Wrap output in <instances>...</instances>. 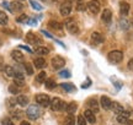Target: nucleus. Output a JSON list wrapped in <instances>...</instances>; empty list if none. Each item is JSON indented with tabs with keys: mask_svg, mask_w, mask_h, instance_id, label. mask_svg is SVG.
I'll list each match as a JSON object with an SVG mask.
<instances>
[{
	"mask_svg": "<svg viewBox=\"0 0 133 125\" xmlns=\"http://www.w3.org/2000/svg\"><path fill=\"white\" fill-rule=\"evenodd\" d=\"M64 124H65V125H74V124H75V118L69 114V115L65 118V121H64Z\"/></svg>",
	"mask_w": 133,
	"mask_h": 125,
	"instance_id": "obj_33",
	"label": "nucleus"
},
{
	"mask_svg": "<svg viewBox=\"0 0 133 125\" xmlns=\"http://www.w3.org/2000/svg\"><path fill=\"white\" fill-rule=\"evenodd\" d=\"M131 25L133 26V16H132V20H131Z\"/></svg>",
	"mask_w": 133,
	"mask_h": 125,
	"instance_id": "obj_49",
	"label": "nucleus"
},
{
	"mask_svg": "<svg viewBox=\"0 0 133 125\" xmlns=\"http://www.w3.org/2000/svg\"><path fill=\"white\" fill-rule=\"evenodd\" d=\"M88 107H89V109H90L92 113H97L99 112V104H97V101L94 99V98H91L88 101Z\"/></svg>",
	"mask_w": 133,
	"mask_h": 125,
	"instance_id": "obj_17",
	"label": "nucleus"
},
{
	"mask_svg": "<svg viewBox=\"0 0 133 125\" xmlns=\"http://www.w3.org/2000/svg\"><path fill=\"white\" fill-rule=\"evenodd\" d=\"M127 66H128L129 70H132V71H133V58L128 61V65H127Z\"/></svg>",
	"mask_w": 133,
	"mask_h": 125,
	"instance_id": "obj_44",
	"label": "nucleus"
},
{
	"mask_svg": "<svg viewBox=\"0 0 133 125\" xmlns=\"http://www.w3.org/2000/svg\"><path fill=\"white\" fill-rule=\"evenodd\" d=\"M129 10H131V6L127 1H121L119 3V12L122 16H127L129 14Z\"/></svg>",
	"mask_w": 133,
	"mask_h": 125,
	"instance_id": "obj_12",
	"label": "nucleus"
},
{
	"mask_svg": "<svg viewBox=\"0 0 133 125\" xmlns=\"http://www.w3.org/2000/svg\"><path fill=\"white\" fill-rule=\"evenodd\" d=\"M89 86H91V80H89V79H88V81L84 82V83L81 85V88H86V87H89Z\"/></svg>",
	"mask_w": 133,
	"mask_h": 125,
	"instance_id": "obj_42",
	"label": "nucleus"
},
{
	"mask_svg": "<svg viewBox=\"0 0 133 125\" xmlns=\"http://www.w3.org/2000/svg\"><path fill=\"white\" fill-rule=\"evenodd\" d=\"M76 121H78V125H86V119L84 118V115H79L78 116V119H76Z\"/></svg>",
	"mask_w": 133,
	"mask_h": 125,
	"instance_id": "obj_37",
	"label": "nucleus"
},
{
	"mask_svg": "<svg viewBox=\"0 0 133 125\" xmlns=\"http://www.w3.org/2000/svg\"><path fill=\"white\" fill-rule=\"evenodd\" d=\"M84 118H85L86 121H88V123H90V124H94V123L96 121L95 114H94L90 109H86V111L84 112Z\"/></svg>",
	"mask_w": 133,
	"mask_h": 125,
	"instance_id": "obj_16",
	"label": "nucleus"
},
{
	"mask_svg": "<svg viewBox=\"0 0 133 125\" xmlns=\"http://www.w3.org/2000/svg\"><path fill=\"white\" fill-rule=\"evenodd\" d=\"M129 115H131V112L129 111H126V109H123V112H121L118 115H117V121H118L119 124H126V121L128 120Z\"/></svg>",
	"mask_w": 133,
	"mask_h": 125,
	"instance_id": "obj_10",
	"label": "nucleus"
},
{
	"mask_svg": "<svg viewBox=\"0 0 133 125\" xmlns=\"http://www.w3.org/2000/svg\"><path fill=\"white\" fill-rule=\"evenodd\" d=\"M24 9V5L21 4L20 1H11L9 4V10L11 12H16V11H21Z\"/></svg>",
	"mask_w": 133,
	"mask_h": 125,
	"instance_id": "obj_13",
	"label": "nucleus"
},
{
	"mask_svg": "<svg viewBox=\"0 0 133 125\" xmlns=\"http://www.w3.org/2000/svg\"><path fill=\"white\" fill-rule=\"evenodd\" d=\"M25 70H26V72H27V75H32L33 74V67L31 64H25Z\"/></svg>",
	"mask_w": 133,
	"mask_h": 125,
	"instance_id": "obj_36",
	"label": "nucleus"
},
{
	"mask_svg": "<svg viewBox=\"0 0 133 125\" xmlns=\"http://www.w3.org/2000/svg\"><path fill=\"white\" fill-rule=\"evenodd\" d=\"M26 41H27V43L30 44H39V43H42V39L41 38H38L37 36L35 33H32V32H29V33L26 34Z\"/></svg>",
	"mask_w": 133,
	"mask_h": 125,
	"instance_id": "obj_11",
	"label": "nucleus"
},
{
	"mask_svg": "<svg viewBox=\"0 0 133 125\" xmlns=\"http://www.w3.org/2000/svg\"><path fill=\"white\" fill-rule=\"evenodd\" d=\"M4 71H5V74L8 75V76H12L14 77V75H15V70H14V67L12 66H10V65H6V66L4 67Z\"/></svg>",
	"mask_w": 133,
	"mask_h": 125,
	"instance_id": "obj_28",
	"label": "nucleus"
},
{
	"mask_svg": "<svg viewBox=\"0 0 133 125\" xmlns=\"http://www.w3.org/2000/svg\"><path fill=\"white\" fill-rule=\"evenodd\" d=\"M8 21H9V19H8V15L5 14L4 11H0V25H8Z\"/></svg>",
	"mask_w": 133,
	"mask_h": 125,
	"instance_id": "obj_29",
	"label": "nucleus"
},
{
	"mask_svg": "<svg viewBox=\"0 0 133 125\" xmlns=\"http://www.w3.org/2000/svg\"><path fill=\"white\" fill-rule=\"evenodd\" d=\"M33 64H35V66L37 67V69H42V67L46 66V60L43 58H36Z\"/></svg>",
	"mask_w": 133,
	"mask_h": 125,
	"instance_id": "obj_23",
	"label": "nucleus"
},
{
	"mask_svg": "<svg viewBox=\"0 0 133 125\" xmlns=\"http://www.w3.org/2000/svg\"><path fill=\"white\" fill-rule=\"evenodd\" d=\"M35 99H36V102H37V104H39V106H42V107L51 106V98H49L48 95H44V93H38V95H36Z\"/></svg>",
	"mask_w": 133,
	"mask_h": 125,
	"instance_id": "obj_3",
	"label": "nucleus"
},
{
	"mask_svg": "<svg viewBox=\"0 0 133 125\" xmlns=\"http://www.w3.org/2000/svg\"><path fill=\"white\" fill-rule=\"evenodd\" d=\"M53 1H54V3H58V1H61V0H53Z\"/></svg>",
	"mask_w": 133,
	"mask_h": 125,
	"instance_id": "obj_50",
	"label": "nucleus"
},
{
	"mask_svg": "<svg viewBox=\"0 0 133 125\" xmlns=\"http://www.w3.org/2000/svg\"><path fill=\"white\" fill-rule=\"evenodd\" d=\"M91 41L95 44H100L104 42V36L101 33H99V32H92L91 33Z\"/></svg>",
	"mask_w": 133,
	"mask_h": 125,
	"instance_id": "obj_18",
	"label": "nucleus"
},
{
	"mask_svg": "<svg viewBox=\"0 0 133 125\" xmlns=\"http://www.w3.org/2000/svg\"><path fill=\"white\" fill-rule=\"evenodd\" d=\"M100 103H101V107L104 108L105 111H109L110 107H111L112 101H111L107 96H102V97H101V99H100Z\"/></svg>",
	"mask_w": 133,
	"mask_h": 125,
	"instance_id": "obj_15",
	"label": "nucleus"
},
{
	"mask_svg": "<svg viewBox=\"0 0 133 125\" xmlns=\"http://www.w3.org/2000/svg\"><path fill=\"white\" fill-rule=\"evenodd\" d=\"M20 1H24V0H20Z\"/></svg>",
	"mask_w": 133,
	"mask_h": 125,
	"instance_id": "obj_51",
	"label": "nucleus"
},
{
	"mask_svg": "<svg viewBox=\"0 0 133 125\" xmlns=\"http://www.w3.org/2000/svg\"><path fill=\"white\" fill-rule=\"evenodd\" d=\"M11 58L16 60V61H22L24 60V55H22V53L20 50H12L11 52Z\"/></svg>",
	"mask_w": 133,
	"mask_h": 125,
	"instance_id": "obj_21",
	"label": "nucleus"
},
{
	"mask_svg": "<svg viewBox=\"0 0 133 125\" xmlns=\"http://www.w3.org/2000/svg\"><path fill=\"white\" fill-rule=\"evenodd\" d=\"M56 86H57V83L54 82V80H52V79L46 80V87H47V90H54Z\"/></svg>",
	"mask_w": 133,
	"mask_h": 125,
	"instance_id": "obj_26",
	"label": "nucleus"
},
{
	"mask_svg": "<svg viewBox=\"0 0 133 125\" xmlns=\"http://www.w3.org/2000/svg\"><path fill=\"white\" fill-rule=\"evenodd\" d=\"M16 102H17L21 107H25V106H27L29 99H27V97L26 96H19L17 98H16Z\"/></svg>",
	"mask_w": 133,
	"mask_h": 125,
	"instance_id": "obj_24",
	"label": "nucleus"
},
{
	"mask_svg": "<svg viewBox=\"0 0 133 125\" xmlns=\"http://www.w3.org/2000/svg\"><path fill=\"white\" fill-rule=\"evenodd\" d=\"M123 59V53L121 50H112L109 53V60L114 64H117V62H121Z\"/></svg>",
	"mask_w": 133,
	"mask_h": 125,
	"instance_id": "obj_4",
	"label": "nucleus"
},
{
	"mask_svg": "<svg viewBox=\"0 0 133 125\" xmlns=\"http://www.w3.org/2000/svg\"><path fill=\"white\" fill-rule=\"evenodd\" d=\"M27 20H29V17H27V16H26L25 14H22V15H20L19 17L16 19V21H17V22H20V24H22V22L27 21Z\"/></svg>",
	"mask_w": 133,
	"mask_h": 125,
	"instance_id": "obj_39",
	"label": "nucleus"
},
{
	"mask_svg": "<svg viewBox=\"0 0 133 125\" xmlns=\"http://www.w3.org/2000/svg\"><path fill=\"white\" fill-rule=\"evenodd\" d=\"M59 75L62 77H70L71 75H70V72L68 71V70H63V71H61L59 72Z\"/></svg>",
	"mask_w": 133,
	"mask_h": 125,
	"instance_id": "obj_40",
	"label": "nucleus"
},
{
	"mask_svg": "<svg viewBox=\"0 0 133 125\" xmlns=\"http://www.w3.org/2000/svg\"><path fill=\"white\" fill-rule=\"evenodd\" d=\"M46 77H47V74H46V71H41V72H39V74L37 75L36 80H37V82H43L44 80H47Z\"/></svg>",
	"mask_w": 133,
	"mask_h": 125,
	"instance_id": "obj_32",
	"label": "nucleus"
},
{
	"mask_svg": "<svg viewBox=\"0 0 133 125\" xmlns=\"http://www.w3.org/2000/svg\"><path fill=\"white\" fill-rule=\"evenodd\" d=\"M9 91H10V93H12V95H17L20 92V90H19V86H16V85H10L9 86Z\"/></svg>",
	"mask_w": 133,
	"mask_h": 125,
	"instance_id": "obj_34",
	"label": "nucleus"
},
{
	"mask_svg": "<svg viewBox=\"0 0 133 125\" xmlns=\"http://www.w3.org/2000/svg\"><path fill=\"white\" fill-rule=\"evenodd\" d=\"M124 125H133V120H127Z\"/></svg>",
	"mask_w": 133,
	"mask_h": 125,
	"instance_id": "obj_47",
	"label": "nucleus"
},
{
	"mask_svg": "<svg viewBox=\"0 0 133 125\" xmlns=\"http://www.w3.org/2000/svg\"><path fill=\"white\" fill-rule=\"evenodd\" d=\"M36 53L38 55H46V54L49 53V50H48L47 47H37L36 48Z\"/></svg>",
	"mask_w": 133,
	"mask_h": 125,
	"instance_id": "obj_27",
	"label": "nucleus"
},
{
	"mask_svg": "<svg viewBox=\"0 0 133 125\" xmlns=\"http://www.w3.org/2000/svg\"><path fill=\"white\" fill-rule=\"evenodd\" d=\"M51 108H52V111H54V112L65 111L66 104L62 101V99H61V98H57V97H54L52 101H51Z\"/></svg>",
	"mask_w": 133,
	"mask_h": 125,
	"instance_id": "obj_2",
	"label": "nucleus"
},
{
	"mask_svg": "<svg viewBox=\"0 0 133 125\" xmlns=\"http://www.w3.org/2000/svg\"><path fill=\"white\" fill-rule=\"evenodd\" d=\"M76 108H78L76 103H75V102H71V103H69V104H66L65 111H66V113H69L70 115H73V113H75Z\"/></svg>",
	"mask_w": 133,
	"mask_h": 125,
	"instance_id": "obj_22",
	"label": "nucleus"
},
{
	"mask_svg": "<svg viewBox=\"0 0 133 125\" xmlns=\"http://www.w3.org/2000/svg\"><path fill=\"white\" fill-rule=\"evenodd\" d=\"M110 109H111L112 112H115V113L119 114L121 112H123L124 108L121 106V104H119L118 102H112V103H111V107H110Z\"/></svg>",
	"mask_w": 133,
	"mask_h": 125,
	"instance_id": "obj_19",
	"label": "nucleus"
},
{
	"mask_svg": "<svg viewBox=\"0 0 133 125\" xmlns=\"http://www.w3.org/2000/svg\"><path fill=\"white\" fill-rule=\"evenodd\" d=\"M1 123H3V125H15L14 123L11 121V119H8V118L3 119V120H1Z\"/></svg>",
	"mask_w": 133,
	"mask_h": 125,
	"instance_id": "obj_41",
	"label": "nucleus"
},
{
	"mask_svg": "<svg viewBox=\"0 0 133 125\" xmlns=\"http://www.w3.org/2000/svg\"><path fill=\"white\" fill-rule=\"evenodd\" d=\"M20 48H22V49H26L27 52H30V53H32V50H31V49H30L29 47H27V45H20Z\"/></svg>",
	"mask_w": 133,
	"mask_h": 125,
	"instance_id": "obj_45",
	"label": "nucleus"
},
{
	"mask_svg": "<svg viewBox=\"0 0 133 125\" xmlns=\"http://www.w3.org/2000/svg\"><path fill=\"white\" fill-rule=\"evenodd\" d=\"M48 26H49L51 28L56 29V31H62V29H63V25L61 24L59 21H56V20H52V21H49Z\"/></svg>",
	"mask_w": 133,
	"mask_h": 125,
	"instance_id": "obj_20",
	"label": "nucleus"
},
{
	"mask_svg": "<svg viewBox=\"0 0 133 125\" xmlns=\"http://www.w3.org/2000/svg\"><path fill=\"white\" fill-rule=\"evenodd\" d=\"M8 103H9V106H10V107H12V106H15V104H16L17 102H16V99H15V98H9Z\"/></svg>",
	"mask_w": 133,
	"mask_h": 125,
	"instance_id": "obj_43",
	"label": "nucleus"
},
{
	"mask_svg": "<svg viewBox=\"0 0 133 125\" xmlns=\"http://www.w3.org/2000/svg\"><path fill=\"white\" fill-rule=\"evenodd\" d=\"M76 10H78V11H84V10H86V5L84 4L83 1H79L78 5H76Z\"/></svg>",
	"mask_w": 133,
	"mask_h": 125,
	"instance_id": "obj_38",
	"label": "nucleus"
},
{
	"mask_svg": "<svg viewBox=\"0 0 133 125\" xmlns=\"http://www.w3.org/2000/svg\"><path fill=\"white\" fill-rule=\"evenodd\" d=\"M59 11H61V15L62 16H68V15L71 12V1L70 0H66V1H64L62 5H61V9H59Z\"/></svg>",
	"mask_w": 133,
	"mask_h": 125,
	"instance_id": "obj_6",
	"label": "nucleus"
},
{
	"mask_svg": "<svg viewBox=\"0 0 133 125\" xmlns=\"http://www.w3.org/2000/svg\"><path fill=\"white\" fill-rule=\"evenodd\" d=\"M111 19H112V11L110 9H105L101 14V20L106 22V24H110L111 22Z\"/></svg>",
	"mask_w": 133,
	"mask_h": 125,
	"instance_id": "obj_14",
	"label": "nucleus"
},
{
	"mask_svg": "<svg viewBox=\"0 0 133 125\" xmlns=\"http://www.w3.org/2000/svg\"><path fill=\"white\" fill-rule=\"evenodd\" d=\"M14 83L16 85V86H19V87L25 86V83H26V82H25L24 75H22L20 71L15 72V75H14Z\"/></svg>",
	"mask_w": 133,
	"mask_h": 125,
	"instance_id": "obj_9",
	"label": "nucleus"
},
{
	"mask_svg": "<svg viewBox=\"0 0 133 125\" xmlns=\"http://www.w3.org/2000/svg\"><path fill=\"white\" fill-rule=\"evenodd\" d=\"M119 26H121L122 29H128L129 26H131V21H128V20H126V19L119 20Z\"/></svg>",
	"mask_w": 133,
	"mask_h": 125,
	"instance_id": "obj_25",
	"label": "nucleus"
},
{
	"mask_svg": "<svg viewBox=\"0 0 133 125\" xmlns=\"http://www.w3.org/2000/svg\"><path fill=\"white\" fill-rule=\"evenodd\" d=\"M64 65H65V60H64V58H62V57L57 55V57H54V58L52 59V66L54 67L56 70L62 69Z\"/></svg>",
	"mask_w": 133,
	"mask_h": 125,
	"instance_id": "obj_8",
	"label": "nucleus"
},
{
	"mask_svg": "<svg viewBox=\"0 0 133 125\" xmlns=\"http://www.w3.org/2000/svg\"><path fill=\"white\" fill-rule=\"evenodd\" d=\"M42 32H43V33H44V34H46L47 37H49V38H53V36H52V34H49V33H48L47 31H42Z\"/></svg>",
	"mask_w": 133,
	"mask_h": 125,
	"instance_id": "obj_46",
	"label": "nucleus"
},
{
	"mask_svg": "<svg viewBox=\"0 0 133 125\" xmlns=\"http://www.w3.org/2000/svg\"><path fill=\"white\" fill-rule=\"evenodd\" d=\"M30 4H31V6H32L35 10H38V11H41V10H43V6L41 4H38L37 1H35V0H29Z\"/></svg>",
	"mask_w": 133,
	"mask_h": 125,
	"instance_id": "obj_31",
	"label": "nucleus"
},
{
	"mask_svg": "<svg viewBox=\"0 0 133 125\" xmlns=\"http://www.w3.org/2000/svg\"><path fill=\"white\" fill-rule=\"evenodd\" d=\"M88 9L90 10L92 14H99L100 9H101V5H100L99 0H90L88 3Z\"/></svg>",
	"mask_w": 133,
	"mask_h": 125,
	"instance_id": "obj_7",
	"label": "nucleus"
},
{
	"mask_svg": "<svg viewBox=\"0 0 133 125\" xmlns=\"http://www.w3.org/2000/svg\"><path fill=\"white\" fill-rule=\"evenodd\" d=\"M65 27H66V29H68V31H69L71 34L79 33V27H78L76 22L73 19L65 20Z\"/></svg>",
	"mask_w": 133,
	"mask_h": 125,
	"instance_id": "obj_5",
	"label": "nucleus"
},
{
	"mask_svg": "<svg viewBox=\"0 0 133 125\" xmlns=\"http://www.w3.org/2000/svg\"><path fill=\"white\" fill-rule=\"evenodd\" d=\"M20 125H31L30 123H27V121H21V124Z\"/></svg>",
	"mask_w": 133,
	"mask_h": 125,
	"instance_id": "obj_48",
	"label": "nucleus"
},
{
	"mask_svg": "<svg viewBox=\"0 0 133 125\" xmlns=\"http://www.w3.org/2000/svg\"><path fill=\"white\" fill-rule=\"evenodd\" d=\"M26 114H27V118H30L31 120H37L38 118L41 116L42 112L39 109V107L36 106V104H31L29 106L27 111H26Z\"/></svg>",
	"mask_w": 133,
	"mask_h": 125,
	"instance_id": "obj_1",
	"label": "nucleus"
},
{
	"mask_svg": "<svg viewBox=\"0 0 133 125\" xmlns=\"http://www.w3.org/2000/svg\"><path fill=\"white\" fill-rule=\"evenodd\" d=\"M61 87L64 88V90L68 91V92H73L74 90H75V86H74V85H71V83H61Z\"/></svg>",
	"mask_w": 133,
	"mask_h": 125,
	"instance_id": "obj_30",
	"label": "nucleus"
},
{
	"mask_svg": "<svg viewBox=\"0 0 133 125\" xmlns=\"http://www.w3.org/2000/svg\"><path fill=\"white\" fill-rule=\"evenodd\" d=\"M10 113H11V115L15 116V118H21V115H22V112L21 111H17V109H11L10 111Z\"/></svg>",
	"mask_w": 133,
	"mask_h": 125,
	"instance_id": "obj_35",
	"label": "nucleus"
},
{
	"mask_svg": "<svg viewBox=\"0 0 133 125\" xmlns=\"http://www.w3.org/2000/svg\"><path fill=\"white\" fill-rule=\"evenodd\" d=\"M42 1H46V0H42Z\"/></svg>",
	"mask_w": 133,
	"mask_h": 125,
	"instance_id": "obj_52",
	"label": "nucleus"
}]
</instances>
